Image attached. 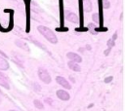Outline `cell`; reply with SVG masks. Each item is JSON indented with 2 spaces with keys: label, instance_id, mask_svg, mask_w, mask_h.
<instances>
[{
  "label": "cell",
  "instance_id": "obj_14",
  "mask_svg": "<svg viewBox=\"0 0 125 111\" xmlns=\"http://www.w3.org/2000/svg\"><path fill=\"white\" fill-rule=\"evenodd\" d=\"M33 104H34V106H35L36 109H39V110H43V109H44V104H43V102H41V101L38 100V99H34V100H33Z\"/></svg>",
  "mask_w": 125,
  "mask_h": 111
},
{
  "label": "cell",
  "instance_id": "obj_21",
  "mask_svg": "<svg viewBox=\"0 0 125 111\" xmlns=\"http://www.w3.org/2000/svg\"><path fill=\"white\" fill-rule=\"evenodd\" d=\"M2 101V97H1V95H0V102Z\"/></svg>",
  "mask_w": 125,
  "mask_h": 111
},
{
  "label": "cell",
  "instance_id": "obj_18",
  "mask_svg": "<svg viewBox=\"0 0 125 111\" xmlns=\"http://www.w3.org/2000/svg\"><path fill=\"white\" fill-rule=\"evenodd\" d=\"M107 46H108V48H112L114 46V40L113 39H109L107 41Z\"/></svg>",
  "mask_w": 125,
  "mask_h": 111
},
{
  "label": "cell",
  "instance_id": "obj_5",
  "mask_svg": "<svg viewBox=\"0 0 125 111\" xmlns=\"http://www.w3.org/2000/svg\"><path fill=\"white\" fill-rule=\"evenodd\" d=\"M56 82L60 86H62L63 89H66V90H70L71 89V85L69 84V82L62 76H57L56 77Z\"/></svg>",
  "mask_w": 125,
  "mask_h": 111
},
{
  "label": "cell",
  "instance_id": "obj_12",
  "mask_svg": "<svg viewBox=\"0 0 125 111\" xmlns=\"http://www.w3.org/2000/svg\"><path fill=\"white\" fill-rule=\"evenodd\" d=\"M15 44H16L19 48H21V49H22V50H25V51H27V52L29 51L27 44H26L23 40H16V41H15Z\"/></svg>",
  "mask_w": 125,
  "mask_h": 111
},
{
  "label": "cell",
  "instance_id": "obj_4",
  "mask_svg": "<svg viewBox=\"0 0 125 111\" xmlns=\"http://www.w3.org/2000/svg\"><path fill=\"white\" fill-rule=\"evenodd\" d=\"M63 18H66L68 21L73 22V23H78L79 24V18L76 14L69 12V11H63Z\"/></svg>",
  "mask_w": 125,
  "mask_h": 111
},
{
  "label": "cell",
  "instance_id": "obj_10",
  "mask_svg": "<svg viewBox=\"0 0 125 111\" xmlns=\"http://www.w3.org/2000/svg\"><path fill=\"white\" fill-rule=\"evenodd\" d=\"M82 7H83V11L88 13L91 12L93 6H92V2L91 0H82Z\"/></svg>",
  "mask_w": 125,
  "mask_h": 111
},
{
  "label": "cell",
  "instance_id": "obj_7",
  "mask_svg": "<svg viewBox=\"0 0 125 111\" xmlns=\"http://www.w3.org/2000/svg\"><path fill=\"white\" fill-rule=\"evenodd\" d=\"M66 57L71 60V61H74V62H77V63H80L82 61V57L79 54H76L74 52H68L66 54Z\"/></svg>",
  "mask_w": 125,
  "mask_h": 111
},
{
  "label": "cell",
  "instance_id": "obj_1",
  "mask_svg": "<svg viewBox=\"0 0 125 111\" xmlns=\"http://www.w3.org/2000/svg\"><path fill=\"white\" fill-rule=\"evenodd\" d=\"M37 30H38L39 33H40L47 41H49L50 43H52V44H57V43H58L57 35H56L55 32H54L52 29H50L49 27L44 26V25H39V26H37Z\"/></svg>",
  "mask_w": 125,
  "mask_h": 111
},
{
  "label": "cell",
  "instance_id": "obj_2",
  "mask_svg": "<svg viewBox=\"0 0 125 111\" xmlns=\"http://www.w3.org/2000/svg\"><path fill=\"white\" fill-rule=\"evenodd\" d=\"M37 74H38L39 79H40L42 82H44L45 84H50V83L52 82L51 75L49 74V72H48L46 69H44V68H39Z\"/></svg>",
  "mask_w": 125,
  "mask_h": 111
},
{
  "label": "cell",
  "instance_id": "obj_13",
  "mask_svg": "<svg viewBox=\"0 0 125 111\" xmlns=\"http://www.w3.org/2000/svg\"><path fill=\"white\" fill-rule=\"evenodd\" d=\"M0 85H1L2 87L6 88V89H9V88H10V87H9V83H8V81H7V78H6L2 73H0Z\"/></svg>",
  "mask_w": 125,
  "mask_h": 111
},
{
  "label": "cell",
  "instance_id": "obj_6",
  "mask_svg": "<svg viewBox=\"0 0 125 111\" xmlns=\"http://www.w3.org/2000/svg\"><path fill=\"white\" fill-rule=\"evenodd\" d=\"M56 94H57L58 98L61 99V100H62V101H67V100L70 99V94L66 91H64L62 89V90H58L56 92Z\"/></svg>",
  "mask_w": 125,
  "mask_h": 111
},
{
  "label": "cell",
  "instance_id": "obj_9",
  "mask_svg": "<svg viewBox=\"0 0 125 111\" xmlns=\"http://www.w3.org/2000/svg\"><path fill=\"white\" fill-rule=\"evenodd\" d=\"M67 66H68V68L70 70H72L74 72H80L81 71V67H80L79 63H77V62H74V61L69 60L67 62Z\"/></svg>",
  "mask_w": 125,
  "mask_h": 111
},
{
  "label": "cell",
  "instance_id": "obj_3",
  "mask_svg": "<svg viewBox=\"0 0 125 111\" xmlns=\"http://www.w3.org/2000/svg\"><path fill=\"white\" fill-rule=\"evenodd\" d=\"M25 4V12H26V32L30 30V4L31 0H23Z\"/></svg>",
  "mask_w": 125,
  "mask_h": 111
},
{
  "label": "cell",
  "instance_id": "obj_20",
  "mask_svg": "<svg viewBox=\"0 0 125 111\" xmlns=\"http://www.w3.org/2000/svg\"><path fill=\"white\" fill-rule=\"evenodd\" d=\"M85 49H87V50H89V51H90V50H91V46H90V45H86Z\"/></svg>",
  "mask_w": 125,
  "mask_h": 111
},
{
  "label": "cell",
  "instance_id": "obj_8",
  "mask_svg": "<svg viewBox=\"0 0 125 111\" xmlns=\"http://www.w3.org/2000/svg\"><path fill=\"white\" fill-rule=\"evenodd\" d=\"M60 4V24L61 26L64 25V18H63V0H59Z\"/></svg>",
  "mask_w": 125,
  "mask_h": 111
},
{
  "label": "cell",
  "instance_id": "obj_19",
  "mask_svg": "<svg viewBox=\"0 0 125 111\" xmlns=\"http://www.w3.org/2000/svg\"><path fill=\"white\" fill-rule=\"evenodd\" d=\"M112 79H113V77H112V76H108V77H106V78L104 80V83H109V82H111V81H112Z\"/></svg>",
  "mask_w": 125,
  "mask_h": 111
},
{
  "label": "cell",
  "instance_id": "obj_15",
  "mask_svg": "<svg viewBox=\"0 0 125 111\" xmlns=\"http://www.w3.org/2000/svg\"><path fill=\"white\" fill-rule=\"evenodd\" d=\"M102 7L103 9H108L110 7V2L108 0H102Z\"/></svg>",
  "mask_w": 125,
  "mask_h": 111
},
{
  "label": "cell",
  "instance_id": "obj_17",
  "mask_svg": "<svg viewBox=\"0 0 125 111\" xmlns=\"http://www.w3.org/2000/svg\"><path fill=\"white\" fill-rule=\"evenodd\" d=\"M87 29H89L90 32H91L92 34H94V31H95V24H94V23H89Z\"/></svg>",
  "mask_w": 125,
  "mask_h": 111
},
{
  "label": "cell",
  "instance_id": "obj_22",
  "mask_svg": "<svg viewBox=\"0 0 125 111\" xmlns=\"http://www.w3.org/2000/svg\"><path fill=\"white\" fill-rule=\"evenodd\" d=\"M9 111H17V110H14V109H12V110H9Z\"/></svg>",
  "mask_w": 125,
  "mask_h": 111
},
{
  "label": "cell",
  "instance_id": "obj_16",
  "mask_svg": "<svg viewBox=\"0 0 125 111\" xmlns=\"http://www.w3.org/2000/svg\"><path fill=\"white\" fill-rule=\"evenodd\" d=\"M92 19L94 22L96 23H100V17H99V14L98 13H95L92 15Z\"/></svg>",
  "mask_w": 125,
  "mask_h": 111
},
{
  "label": "cell",
  "instance_id": "obj_11",
  "mask_svg": "<svg viewBox=\"0 0 125 111\" xmlns=\"http://www.w3.org/2000/svg\"><path fill=\"white\" fill-rule=\"evenodd\" d=\"M8 68H9V63H8V61H7L3 56H0V70L5 71V70H8Z\"/></svg>",
  "mask_w": 125,
  "mask_h": 111
}]
</instances>
